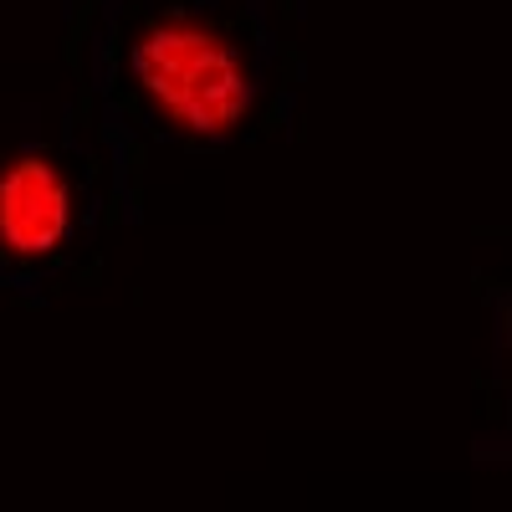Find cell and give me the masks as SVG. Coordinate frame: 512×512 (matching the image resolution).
Instances as JSON below:
<instances>
[{
  "mask_svg": "<svg viewBox=\"0 0 512 512\" xmlns=\"http://www.w3.org/2000/svg\"><path fill=\"white\" fill-rule=\"evenodd\" d=\"M72 175L57 154H21L0 169V251L41 262L72 236Z\"/></svg>",
  "mask_w": 512,
  "mask_h": 512,
  "instance_id": "7a4b0ae2",
  "label": "cell"
},
{
  "mask_svg": "<svg viewBox=\"0 0 512 512\" xmlns=\"http://www.w3.org/2000/svg\"><path fill=\"white\" fill-rule=\"evenodd\" d=\"M128 88L159 128L190 144H221L246 123L256 67L226 26L195 11H159L128 36Z\"/></svg>",
  "mask_w": 512,
  "mask_h": 512,
  "instance_id": "6da1fadb",
  "label": "cell"
}]
</instances>
